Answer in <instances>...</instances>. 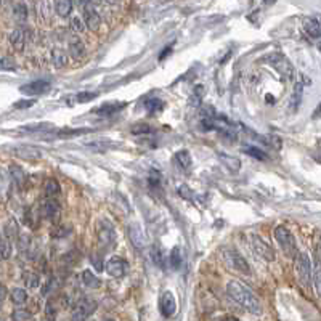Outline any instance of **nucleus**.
I'll return each mask as SVG.
<instances>
[{
	"instance_id": "nucleus-49",
	"label": "nucleus",
	"mask_w": 321,
	"mask_h": 321,
	"mask_svg": "<svg viewBox=\"0 0 321 321\" xmlns=\"http://www.w3.org/2000/svg\"><path fill=\"white\" fill-rule=\"evenodd\" d=\"M69 232H68V228L66 227H58L56 230L53 228V233H52V236H55V238H63V236H66Z\"/></svg>"
},
{
	"instance_id": "nucleus-57",
	"label": "nucleus",
	"mask_w": 321,
	"mask_h": 321,
	"mask_svg": "<svg viewBox=\"0 0 321 321\" xmlns=\"http://www.w3.org/2000/svg\"><path fill=\"white\" fill-rule=\"evenodd\" d=\"M0 321H5V319H4V318H0Z\"/></svg>"
},
{
	"instance_id": "nucleus-43",
	"label": "nucleus",
	"mask_w": 321,
	"mask_h": 321,
	"mask_svg": "<svg viewBox=\"0 0 321 321\" xmlns=\"http://www.w3.org/2000/svg\"><path fill=\"white\" fill-rule=\"evenodd\" d=\"M90 262H92V265L95 267L97 272H103V270H105L103 260H102V257H100L98 254H92V257H90Z\"/></svg>"
},
{
	"instance_id": "nucleus-53",
	"label": "nucleus",
	"mask_w": 321,
	"mask_h": 321,
	"mask_svg": "<svg viewBox=\"0 0 321 321\" xmlns=\"http://www.w3.org/2000/svg\"><path fill=\"white\" fill-rule=\"evenodd\" d=\"M267 102H273L275 103V98H272V95H267Z\"/></svg>"
},
{
	"instance_id": "nucleus-33",
	"label": "nucleus",
	"mask_w": 321,
	"mask_h": 321,
	"mask_svg": "<svg viewBox=\"0 0 321 321\" xmlns=\"http://www.w3.org/2000/svg\"><path fill=\"white\" fill-rule=\"evenodd\" d=\"M52 129H55V125L50 122H36L21 127V130H24V132H44V130H52Z\"/></svg>"
},
{
	"instance_id": "nucleus-46",
	"label": "nucleus",
	"mask_w": 321,
	"mask_h": 321,
	"mask_svg": "<svg viewBox=\"0 0 321 321\" xmlns=\"http://www.w3.org/2000/svg\"><path fill=\"white\" fill-rule=\"evenodd\" d=\"M29 316H31V315H29V312H26V310H21V308H19V310H15V312L12 313L13 321H26Z\"/></svg>"
},
{
	"instance_id": "nucleus-11",
	"label": "nucleus",
	"mask_w": 321,
	"mask_h": 321,
	"mask_svg": "<svg viewBox=\"0 0 321 321\" xmlns=\"http://www.w3.org/2000/svg\"><path fill=\"white\" fill-rule=\"evenodd\" d=\"M159 310L163 313L164 318H170L174 316L177 312V300L172 291H166V293L160 296L159 299Z\"/></svg>"
},
{
	"instance_id": "nucleus-42",
	"label": "nucleus",
	"mask_w": 321,
	"mask_h": 321,
	"mask_svg": "<svg viewBox=\"0 0 321 321\" xmlns=\"http://www.w3.org/2000/svg\"><path fill=\"white\" fill-rule=\"evenodd\" d=\"M71 26H73L74 31H77V33H84L85 27H87L85 23H84V19H80V16H74L71 19Z\"/></svg>"
},
{
	"instance_id": "nucleus-51",
	"label": "nucleus",
	"mask_w": 321,
	"mask_h": 321,
	"mask_svg": "<svg viewBox=\"0 0 321 321\" xmlns=\"http://www.w3.org/2000/svg\"><path fill=\"white\" fill-rule=\"evenodd\" d=\"M170 50H172V48H170V47L164 48V50H163V53H160V55H159V59H164V58H166V56H167V55L170 53Z\"/></svg>"
},
{
	"instance_id": "nucleus-39",
	"label": "nucleus",
	"mask_w": 321,
	"mask_h": 321,
	"mask_svg": "<svg viewBox=\"0 0 321 321\" xmlns=\"http://www.w3.org/2000/svg\"><path fill=\"white\" fill-rule=\"evenodd\" d=\"M243 151L247 153L249 156H252L254 159H259V160H267V159H268L267 153H264L262 149H259V148H255V146H244V148H243Z\"/></svg>"
},
{
	"instance_id": "nucleus-31",
	"label": "nucleus",
	"mask_w": 321,
	"mask_h": 321,
	"mask_svg": "<svg viewBox=\"0 0 321 321\" xmlns=\"http://www.w3.org/2000/svg\"><path fill=\"white\" fill-rule=\"evenodd\" d=\"M151 259H153V264H154L156 267H159V268H166V259H167V257H164L163 247H160V246L154 244V246L151 247Z\"/></svg>"
},
{
	"instance_id": "nucleus-5",
	"label": "nucleus",
	"mask_w": 321,
	"mask_h": 321,
	"mask_svg": "<svg viewBox=\"0 0 321 321\" xmlns=\"http://www.w3.org/2000/svg\"><path fill=\"white\" fill-rule=\"evenodd\" d=\"M296 273H297L300 284L308 287L310 281H312V264H310L308 254L300 252L296 255Z\"/></svg>"
},
{
	"instance_id": "nucleus-28",
	"label": "nucleus",
	"mask_w": 321,
	"mask_h": 321,
	"mask_svg": "<svg viewBox=\"0 0 321 321\" xmlns=\"http://www.w3.org/2000/svg\"><path fill=\"white\" fill-rule=\"evenodd\" d=\"M10 175H12V178H13V182L21 188L24 183H26V172L24 170L19 167V166H16V164H13V166H10Z\"/></svg>"
},
{
	"instance_id": "nucleus-3",
	"label": "nucleus",
	"mask_w": 321,
	"mask_h": 321,
	"mask_svg": "<svg viewBox=\"0 0 321 321\" xmlns=\"http://www.w3.org/2000/svg\"><path fill=\"white\" fill-rule=\"evenodd\" d=\"M275 239L278 241L279 247L283 249V252L289 257L297 255V244L294 235L289 232V230L283 225H279L275 228Z\"/></svg>"
},
{
	"instance_id": "nucleus-26",
	"label": "nucleus",
	"mask_w": 321,
	"mask_h": 321,
	"mask_svg": "<svg viewBox=\"0 0 321 321\" xmlns=\"http://www.w3.org/2000/svg\"><path fill=\"white\" fill-rule=\"evenodd\" d=\"M82 283L90 289H98L102 286V279H100L92 270H84L82 272Z\"/></svg>"
},
{
	"instance_id": "nucleus-32",
	"label": "nucleus",
	"mask_w": 321,
	"mask_h": 321,
	"mask_svg": "<svg viewBox=\"0 0 321 321\" xmlns=\"http://www.w3.org/2000/svg\"><path fill=\"white\" fill-rule=\"evenodd\" d=\"M10 299H12V302L15 305H23V304H26V300H27L26 289H23V287H15V289H12V293H10Z\"/></svg>"
},
{
	"instance_id": "nucleus-54",
	"label": "nucleus",
	"mask_w": 321,
	"mask_h": 321,
	"mask_svg": "<svg viewBox=\"0 0 321 321\" xmlns=\"http://www.w3.org/2000/svg\"><path fill=\"white\" fill-rule=\"evenodd\" d=\"M316 45H318V48H319V52H321V39L318 40V44H316Z\"/></svg>"
},
{
	"instance_id": "nucleus-56",
	"label": "nucleus",
	"mask_w": 321,
	"mask_h": 321,
	"mask_svg": "<svg viewBox=\"0 0 321 321\" xmlns=\"http://www.w3.org/2000/svg\"><path fill=\"white\" fill-rule=\"evenodd\" d=\"M318 145H319V146H321V140H318Z\"/></svg>"
},
{
	"instance_id": "nucleus-17",
	"label": "nucleus",
	"mask_w": 321,
	"mask_h": 321,
	"mask_svg": "<svg viewBox=\"0 0 321 321\" xmlns=\"http://www.w3.org/2000/svg\"><path fill=\"white\" fill-rule=\"evenodd\" d=\"M13 153L21 157V159H26V160H36L39 157H42V151L34 146H18L13 149Z\"/></svg>"
},
{
	"instance_id": "nucleus-22",
	"label": "nucleus",
	"mask_w": 321,
	"mask_h": 321,
	"mask_svg": "<svg viewBox=\"0 0 321 321\" xmlns=\"http://www.w3.org/2000/svg\"><path fill=\"white\" fill-rule=\"evenodd\" d=\"M312 276H313V286H315L316 294L321 297V259H319V255H315V259H313Z\"/></svg>"
},
{
	"instance_id": "nucleus-37",
	"label": "nucleus",
	"mask_w": 321,
	"mask_h": 321,
	"mask_svg": "<svg viewBox=\"0 0 321 321\" xmlns=\"http://www.w3.org/2000/svg\"><path fill=\"white\" fill-rule=\"evenodd\" d=\"M130 132H132L134 135H146V134H153L154 130H153V127L151 125H148V124H145V122H137V124H134L132 127H130Z\"/></svg>"
},
{
	"instance_id": "nucleus-23",
	"label": "nucleus",
	"mask_w": 321,
	"mask_h": 321,
	"mask_svg": "<svg viewBox=\"0 0 321 321\" xmlns=\"http://www.w3.org/2000/svg\"><path fill=\"white\" fill-rule=\"evenodd\" d=\"M93 129L90 127H82V129H61L56 132L58 138H74V137H80L84 134H90Z\"/></svg>"
},
{
	"instance_id": "nucleus-36",
	"label": "nucleus",
	"mask_w": 321,
	"mask_h": 321,
	"mask_svg": "<svg viewBox=\"0 0 321 321\" xmlns=\"http://www.w3.org/2000/svg\"><path fill=\"white\" fill-rule=\"evenodd\" d=\"M53 7H55L56 13L59 16H68L69 13H71V10H73V4L69 2V0H59V2H56Z\"/></svg>"
},
{
	"instance_id": "nucleus-24",
	"label": "nucleus",
	"mask_w": 321,
	"mask_h": 321,
	"mask_svg": "<svg viewBox=\"0 0 321 321\" xmlns=\"http://www.w3.org/2000/svg\"><path fill=\"white\" fill-rule=\"evenodd\" d=\"M169 260V265L172 267L174 270H180L183 265V254H182V249H180L178 246H175L172 250H170V254L167 257Z\"/></svg>"
},
{
	"instance_id": "nucleus-4",
	"label": "nucleus",
	"mask_w": 321,
	"mask_h": 321,
	"mask_svg": "<svg viewBox=\"0 0 321 321\" xmlns=\"http://www.w3.org/2000/svg\"><path fill=\"white\" fill-rule=\"evenodd\" d=\"M265 61L273 69H276V71L283 76V79L294 77V68L283 53H270L268 56H265Z\"/></svg>"
},
{
	"instance_id": "nucleus-20",
	"label": "nucleus",
	"mask_w": 321,
	"mask_h": 321,
	"mask_svg": "<svg viewBox=\"0 0 321 321\" xmlns=\"http://www.w3.org/2000/svg\"><path fill=\"white\" fill-rule=\"evenodd\" d=\"M68 48H69V55H71L74 59H80L85 55V45L79 37H71Z\"/></svg>"
},
{
	"instance_id": "nucleus-13",
	"label": "nucleus",
	"mask_w": 321,
	"mask_h": 321,
	"mask_svg": "<svg viewBox=\"0 0 321 321\" xmlns=\"http://www.w3.org/2000/svg\"><path fill=\"white\" fill-rule=\"evenodd\" d=\"M59 214H61V207H59V204L55 199H47L45 203L40 206V215L45 217L47 220L55 222V220L59 218Z\"/></svg>"
},
{
	"instance_id": "nucleus-9",
	"label": "nucleus",
	"mask_w": 321,
	"mask_h": 321,
	"mask_svg": "<svg viewBox=\"0 0 321 321\" xmlns=\"http://www.w3.org/2000/svg\"><path fill=\"white\" fill-rule=\"evenodd\" d=\"M105 270L113 278H124L129 272V262L122 257H111L106 262Z\"/></svg>"
},
{
	"instance_id": "nucleus-27",
	"label": "nucleus",
	"mask_w": 321,
	"mask_h": 321,
	"mask_svg": "<svg viewBox=\"0 0 321 321\" xmlns=\"http://www.w3.org/2000/svg\"><path fill=\"white\" fill-rule=\"evenodd\" d=\"M175 163L178 164L180 169H183V170H188L189 167H191L193 160H191V154H189L188 149H182V151H178L175 154Z\"/></svg>"
},
{
	"instance_id": "nucleus-44",
	"label": "nucleus",
	"mask_w": 321,
	"mask_h": 321,
	"mask_svg": "<svg viewBox=\"0 0 321 321\" xmlns=\"http://www.w3.org/2000/svg\"><path fill=\"white\" fill-rule=\"evenodd\" d=\"M0 69H4V71H13L15 61L12 58H0Z\"/></svg>"
},
{
	"instance_id": "nucleus-35",
	"label": "nucleus",
	"mask_w": 321,
	"mask_h": 321,
	"mask_svg": "<svg viewBox=\"0 0 321 321\" xmlns=\"http://www.w3.org/2000/svg\"><path fill=\"white\" fill-rule=\"evenodd\" d=\"M52 63L55 68H63L68 63V55L63 52V50L55 48L52 52Z\"/></svg>"
},
{
	"instance_id": "nucleus-45",
	"label": "nucleus",
	"mask_w": 321,
	"mask_h": 321,
	"mask_svg": "<svg viewBox=\"0 0 321 321\" xmlns=\"http://www.w3.org/2000/svg\"><path fill=\"white\" fill-rule=\"evenodd\" d=\"M34 105H36V100L34 98H31V100H19V102H16L13 105V108L15 109H26V108H31Z\"/></svg>"
},
{
	"instance_id": "nucleus-10",
	"label": "nucleus",
	"mask_w": 321,
	"mask_h": 321,
	"mask_svg": "<svg viewBox=\"0 0 321 321\" xmlns=\"http://www.w3.org/2000/svg\"><path fill=\"white\" fill-rule=\"evenodd\" d=\"M50 87H52V84L48 82V80L45 79H39V80H34V82H29V84H24L19 87V92L24 93V95H29V97H36V95H44L47 93Z\"/></svg>"
},
{
	"instance_id": "nucleus-15",
	"label": "nucleus",
	"mask_w": 321,
	"mask_h": 321,
	"mask_svg": "<svg viewBox=\"0 0 321 321\" xmlns=\"http://www.w3.org/2000/svg\"><path fill=\"white\" fill-rule=\"evenodd\" d=\"M125 106H127L125 102H109V103H105V105H102L100 108H97L93 113L98 114V116L108 117V116H114L116 113L122 111Z\"/></svg>"
},
{
	"instance_id": "nucleus-14",
	"label": "nucleus",
	"mask_w": 321,
	"mask_h": 321,
	"mask_svg": "<svg viewBox=\"0 0 321 321\" xmlns=\"http://www.w3.org/2000/svg\"><path fill=\"white\" fill-rule=\"evenodd\" d=\"M84 23L88 29H92V31H97L102 24V18L97 13V10L92 7V4H84Z\"/></svg>"
},
{
	"instance_id": "nucleus-30",
	"label": "nucleus",
	"mask_w": 321,
	"mask_h": 321,
	"mask_svg": "<svg viewBox=\"0 0 321 321\" xmlns=\"http://www.w3.org/2000/svg\"><path fill=\"white\" fill-rule=\"evenodd\" d=\"M300 102H302V84H297L294 92H293V97H291V102H289V109L291 113H296L299 106H300Z\"/></svg>"
},
{
	"instance_id": "nucleus-25",
	"label": "nucleus",
	"mask_w": 321,
	"mask_h": 321,
	"mask_svg": "<svg viewBox=\"0 0 321 321\" xmlns=\"http://www.w3.org/2000/svg\"><path fill=\"white\" fill-rule=\"evenodd\" d=\"M304 29L312 39H316V40L321 39V26L318 24V21H315V19H312V18L305 19V21H304Z\"/></svg>"
},
{
	"instance_id": "nucleus-6",
	"label": "nucleus",
	"mask_w": 321,
	"mask_h": 321,
	"mask_svg": "<svg viewBox=\"0 0 321 321\" xmlns=\"http://www.w3.org/2000/svg\"><path fill=\"white\" fill-rule=\"evenodd\" d=\"M223 259L227 260V264L232 267V268L238 270V272L244 273V275H250V267L247 264V260L243 255H241L238 250H235V249H225L223 250Z\"/></svg>"
},
{
	"instance_id": "nucleus-2",
	"label": "nucleus",
	"mask_w": 321,
	"mask_h": 321,
	"mask_svg": "<svg viewBox=\"0 0 321 321\" xmlns=\"http://www.w3.org/2000/svg\"><path fill=\"white\" fill-rule=\"evenodd\" d=\"M97 238L105 250H111L116 246V228L108 218H100L97 222Z\"/></svg>"
},
{
	"instance_id": "nucleus-50",
	"label": "nucleus",
	"mask_w": 321,
	"mask_h": 321,
	"mask_svg": "<svg viewBox=\"0 0 321 321\" xmlns=\"http://www.w3.org/2000/svg\"><path fill=\"white\" fill-rule=\"evenodd\" d=\"M7 296H8L7 287H5L4 284H0V302H4V300L7 299Z\"/></svg>"
},
{
	"instance_id": "nucleus-21",
	"label": "nucleus",
	"mask_w": 321,
	"mask_h": 321,
	"mask_svg": "<svg viewBox=\"0 0 321 321\" xmlns=\"http://www.w3.org/2000/svg\"><path fill=\"white\" fill-rule=\"evenodd\" d=\"M85 146L93 149V151H98V153H103L106 151V149H111L114 148L116 145L111 143V140H105V138H98V140H90V142H85Z\"/></svg>"
},
{
	"instance_id": "nucleus-7",
	"label": "nucleus",
	"mask_w": 321,
	"mask_h": 321,
	"mask_svg": "<svg viewBox=\"0 0 321 321\" xmlns=\"http://www.w3.org/2000/svg\"><path fill=\"white\" fill-rule=\"evenodd\" d=\"M97 307H98L97 300L90 299V297H84L82 300H79V304L74 308L73 321H85L90 315L95 312Z\"/></svg>"
},
{
	"instance_id": "nucleus-40",
	"label": "nucleus",
	"mask_w": 321,
	"mask_h": 321,
	"mask_svg": "<svg viewBox=\"0 0 321 321\" xmlns=\"http://www.w3.org/2000/svg\"><path fill=\"white\" fill-rule=\"evenodd\" d=\"M98 97V93L95 92H80L77 95H74V100H76V103H88V102H92V100H95Z\"/></svg>"
},
{
	"instance_id": "nucleus-34",
	"label": "nucleus",
	"mask_w": 321,
	"mask_h": 321,
	"mask_svg": "<svg viewBox=\"0 0 321 321\" xmlns=\"http://www.w3.org/2000/svg\"><path fill=\"white\" fill-rule=\"evenodd\" d=\"M164 103L157 98H149L145 102V109L148 111V114H156L159 111H163Z\"/></svg>"
},
{
	"instance_id": "nucleus-1",
	"label": "nucleus",
	"mask_w": 321,
	"mask_h": 321,
	"mask_svg": "<svg viewBox=\"0 0 321 321\" xmlns=\"http://www.w3.org/2000/svg\"><path fill=\"white\" fill-rule=\"evenodd\" d=\"M227 293L235 302H238L241 307H244L247 312H250L252 315L262 313V304H260V300L257 299V296L252 293V291L246 287L241 281H238V279L228 281Z\"/></svg>"
},
{
	"instance_id": "nucleus-19",
	"label": "nucleus",
	"mask_w": 321,
	"mask_h": 321,
	"mask_svg": "<svg viewBox=\"0 0 321 321\" xmlns=\"http://www.w3.org/2000/svg\"><path fill=\"white\" fill-rule=\"evenodd\" d=\"M4 238L7 241H10V243H13V241H18V238H19V227H18L15 218L7 220V223L4 227Z\"/></svg>"
},
{
	"instance_id": "nucleus-38",
	"label": "nucleus",
	"mask_w": 321,
	"mask_h": 321,
	"mask_svg": "<svg viewBox=\"0 0 321 321\" xmlns=\"http://www.w3.org/2000/svg\"><path fill=\"white\" fill-rule=\"evenodd\" d=\"M13 15L18 21H26L27 19V7L26 4H15L13 5Z\"/></svg>"
},
{
	"instance_id": "nucleus-55",
	"label": "nucleus",
	"mask_w": 321,
	"mask_h": 321,
	"mask_svg": "<svg viewBox=\"0 0 321 321\" xmlns=\"http://www.w3.org/2000/svg\"><path fill=\"white\" fill-rule=\"evenodd\" d=\"M103 321H114V319H113V318H105Z\"/></svg>"
},
{
	"instance_id": "nucleus-8",
	"label": "nucleus",
	"mask_w": 321,
	"mask_h": 321,
	"mask_svg": "<svg viewBox=\"0 0 321 321\" xmlns=\"http://www.w3.org/2000/svg\"><path fill=\"white\" fill-rule=\"evenodd\" d=\"M250 244H252L254 252L260 259L267 260V262H273V260H275V250H273V247L270 246V244H267L260 236H257V235L250 236Z\"/></svg>"
},
{
	"instance_id": "nucleus-48",
	"label": "nucleus",
	"mask_w": 321,
	"mask_h": 321,
	"mask_svg": "<svg viewBox=\"0 0 321 321\" xmlns=\"http://www.w3.org/2000/svg\"><path fill=\"white\" fill-rule=\"evenodd\" d=\"M45 315H47V318H48L50 321H53V319L56 318V310H55V307H53L52 302H48V304H47V307H45Z\"/></svg>"
},
{
	"instance_id": "nucleus-52",
	"label": "nucleus",
	"mask_w": 321,
	"mask_h": 321,
	"mask_svg": "<svg viewBox=\"0 0 321 321\" xmlns=\"http://www.w3.org/2000/svg\"><path fill=\"white\" fill-rule=\"evenodd\" d=\"M220 321H239L236 316H232V315H227V316H223V318H220Z\"/></svg>"
},
{
	"instance_id": "nucleus-41",
	"label": "nucleus",
	"mask_w": 321,
	"mask_h": 321,
	"mask_svg": "<svg viewBox=\"0 0 321 321\" xmlns=\"http://www.w3.org/2000/svg\"><path fill=\"white\" fill-rule=\"evenodd\" d=\"M24 281L27 287H37L40 284V276L36 273H26L24 275Z\"/></svg>"
},
{
	"instance_id": "nucleus-12",
	"label": "nucleus",
	"mask_w": 321,
	"mask_h": 321,
	"mask_svg": "<svg viewBox=\"0 0 321 321\" xmlns=\"http://www.w3.org/2000/svg\"><path fill=\"white\" fill-rule=\"evenodd\" d=\"M129 238L132 241V244L137 249H143L145 246H148V238L143 227L140 225L138 222H132L129 225Z\"/></svg>"
},
{
	"instance_id": "nucleus-29",
	"label": "nucleus",
	"mask_w": 321,
	"mask_h": 321,
	"mask_svg": "<svg viewBox=\"0 0 321 321\" xmlns=\"http://www.w3.org/2000/svg\"><path fill=\"white\" fill-rule=\"evenodd\" d=\"M45 195L48 199H55V196H58L59 193H61V186H59V183L56 182L55 178H48L45 182Z\"/></svg>"
},
{
	"instance_id": "nucleus-18",
	"label": "nucleus",
	"mask_w": 321,
	"mask_h": 321,
	"mask_svg": "<svg viewBox=\"0 0 321 321\" xmlns=\"http://www.w3.org/2000/svg\"><path fill=\"white\" fill-rule=\"evenodd\" d=\"M10 44L16 50V52H23V48L26 45V34L23 27H18L10 34Z\"/></svg>"
},
{
	"instance_id": "nucleus-16",
	"label": "nucleus",
	"mask_w": 321,
	"mask_h": 321,
	"mask_svg": "<svg viewBox=\"0 0 321 321\" xmlns=\"http://www.w3.org/2000/svg\"><path fill=\"white\" fill-rule=\"evenodd\" d=\"M217 157L220 159V163H222L230 170V172H233V174L239 172V169H241V160H239V157H236L233 154H228L225 151H218L217 153Z\"/></svg>"
},
{
	"instance_id": "nucleus-47",
	"label": "nucleus",
	"mask_w": 321,
	"mask_h": 321,
	"mask_svg": "<svg viewBox=\"0 0 321 321\" xmlns=\"http://www.w3.org/2000/svg\"><path fill=\"white\" fill-rule=\"evenodd\" d=\"M178 195L182 196V198H185V199H188V201H191V199L195 198V196H193V191H191V189H189L186 185H182V186L178 188Z\"/></svg>"
}]
</instances>
